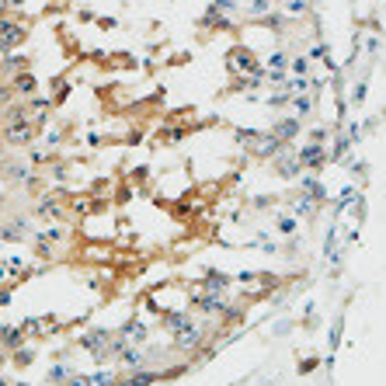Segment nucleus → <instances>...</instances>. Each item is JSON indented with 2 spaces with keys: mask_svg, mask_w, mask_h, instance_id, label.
Segmentation results:
<instances>
[{
  "mask_svg": "<svg viewBox=\"0 0 386 386\" xmlns=\"http://www.w3.org/2000/svg\"><path fill=\"white\" fill-rule=\"evenodd\" d=\"M282 66H285V56L275 52V56H272V70H282Z\"/></svg>",
  "mask_w": 386,
  "mask_h": 386,
  "instance_id": "obj_14",
  "label": "nucleus"
},
{
  "mask_svg": "<svg viewBox=\"0 0 386 386\" xmlns=\"http://www.w3.org/2000/svg\"><path fill=\"white\" fill-rule=\"evenodd\" d=\"M143 337H146V327H143V324H136V320L126 324V331H122V341H126V344H129V341H143Z\"/></svg>",
  "mask_w": 386,
  "mask_h": 386,
  "instance_id": "obj_6",
  "label": "nucleus"
},
{
  "mask_svg": "<svg viewBox=\"0 0 386 386\" xmlns=\"http://www.w3.org/2000/svg\"><path fill=\"white\" fill-rule=\"evenodd\" d=\"M14 91L18 94H35V77L31 73H18L14 77Z\"/></svg>",
  "mask_w": 386,
  "mask_h": 386,
  "instance_id": "obj_4",
  "label": "nucleus"
},
{
  "mask_svg": "<svg viewBox=\"0 0 386 386\" xmlns=\"http://www.w3.org/2000/svg\"><path fill=\"white\" fill-rule=\"evenodd\" d=\"M25 38V28L21 25H14V21H0V56H4L11 46H18Z\"/></svg>",
  "mask_w": 386,
  "mask_h": 386,
  "instance_id": "obj_1",
  "label": "nucleus"
},
{
  "mask_svg": "<svg viewBox=\"0 0 386 386\" xmlns=\"http://www.w3.org/2000/svg\"><path fill=\"white\" fill-rule=\"evenodd\" d=\"M310 111V101H296V115H306Z\"/></svg>",
  "mask_w": 386,
  "mask_h": 386,
  "instance_id": "obj_15",
  "label": "nucleus"
},
{
  "mask_svg": "<svg viewBox=\"0 0 386 386\" xmlns=\"http://www.w3.org/2000/svg\"><path fill=\"white\" fill-rule=\"evenodd\" d=\"M28 139H31V126H28V122H14V126H7V143L21 146V143H28Z\"/></svg>",
  "mask_w": 386,
  "mask_h": 386,
  "instance_id": "obj_2",
  "label": "nucleus"
},
{
  "mask_svg": "<svg viewBox=\"0 0 386 386\" xmlns=\"http://www.w3.org/2000/svg\"><path fill=\"white\" fill-rule=\"evenodd\" d=\"M296 122H279V129H275V136H282V139H289V136H296Z\"/></svg>",
  "mask_w": 386,
  "mask_h": 386,
  "instance_id": "obj_10",
  "label": "nucleus"
},
{
  "mask_svg": "<svg viewBox=\"0 0 386 386\" xmlns=\"http://www.w3.org/2000/svg\"><path fill=\"white\" fill-rule=\"evenodd\" d=\"M126 365H132V369H136V365H143V359H139L136 352H126Z\"/></svg>",
  "mask_w": 386,
  "mask_h": 386,
  "instance_id": "obj_13",
  "label": "nucleus"
},
{
  "mask_svg": "<svg viewBox=\"0 0 386 386\" xmlns=\"http://www.w3.org/2000/svg\"><path fill=\"white\" fill-rule=\"evenodd\" d=\"M226 285H230V279H226V275H209V282H206V289H209V292H219V289H226Z\"/></svg>",
  "mask_w": 386,
  "mask_h": 386,
  "instance_id": "obj_9",
  "label": "nucleus"
},
{
  "mask_svg": "<svg viewBox=\"0 0 386 386\" xmlns=\"http://www.w3.org/2000/svg\"><path fill=\"white\" fill-rule=\"evenodd\" d=\"M285 11H289V14H303V11H306V0H289Z\"/></svg>",
  "mask_w": 386,
  "mask_h": 386,
  "instance_id": "obj_11",
  "label": "nucleus"
},
{
  "mask_svg": "<svg viewBox=\"0 0 386 386\" xmlns=\"http://www.w3.org/2000/svg\"><path fill=\"white\" fill-rule=\"evenodd\" d=\"M268 7H272V0H254V4H251V14H264Z\"/></svg>",
  "mask_w": 386,
  "mask_h": 386,
  "instance_id": "obj_12",
  "label": "nucleus"
},
{
  "mask_svg": "<svg viewBox=\"0 0 386 386\" xmlns=\"http://www.w3.org/2000/svg\"><path fill=\"white\" fill-rule=\"evenodd\" d=\"M195 341H199V327H195V324H184V327H178V344H181V348H191Z\"/></svg>",
  "mask_w": 386,
  "mask_h": 386,
  "instance_id": "obj_3",
  "label": "nucleus"
},
{
  "mask_svg": "<svg viewBox=\"0 0 386 386\" xmlns=\"http://www.w3.org/2000/svg\"><path fill=\"white\" fill-rule=\"evenodd\" d=\"M320 160H324V153H320V143H313L310 150H303V164H306V167H317Z\"/></svg>",
  "mask_w": 386,
  "mask_h": 386,
  "instance_id": "obj_7",
  "label": "nucleus"
},
{
  "mask_svg": "<svg viewBox=\"0 0 386 386\" xmlns=\"http://www.w3.org/2000/svg\"><path fill=\"white\" fill-rule=\"evenodd\" d=\"M150 383H157V376H153V372H136V376L115 383V386H150Z\"/></svg>",
  "mask_w": 386,
  "mask_h": 386,
  "instance_id": "obj_5",
  "label": "nucleus"
},
{
  "mask_svg": "<svg viewBox=\"0 0 386 386\" xmlns=\"http://www.w3.org/2000/svg\"><path fill=\"white\" fill-rule=\"evenodd\" d=\"M233 66H237V70H254V59H251L244 49H237V52H233Z\"/></svg>",
  "mask_w": 386,
  "mask_h": 386,
  "instance_id": "obj_8",
  "label": "nucleus"
}]
</instances>
